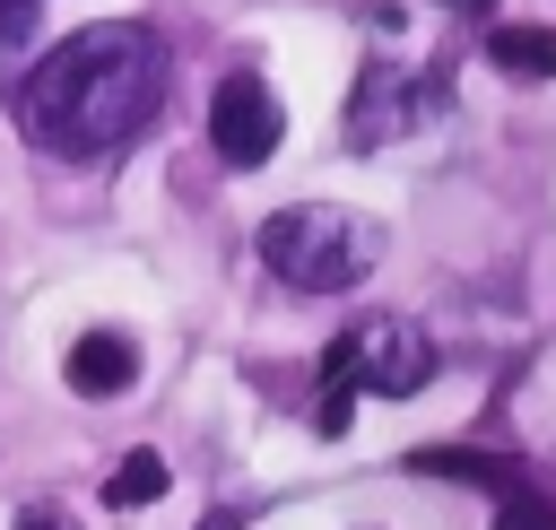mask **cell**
Listing matches in <instances>:
<instances>
[{
    "label": "cell",
    "instance_id": "8",
    "mask_svg": "<svg viewBox=\"0 0 556 530\" xmlns=\"http://www.w3.org/2000/svg\"><path fill=\"white\" fill-rule=\"evenodd\" d=\"M486 61L513 70V78H556V26H495Z\"/></svg>",
    "mask_w": 556,
    "mask_h": 530
},
{
    "label": "cell",
    "instance_id": "2",
    "mask_svg": "<svg viewBox=\"0 0 556 530\" xmlns=\"http://www.w3.org/2000/svg\"><path fill=\"white\" fill-rule=\"evenodd\" d=\"M252 252H261V269L287 278L295 295H348L356 278H374V261H382V226L356 217V209H339V200H295V209L261 217Z\"/></svg>",
    "mask_w": 556,
    "mask_h": 530
},
{
    "label": "cell",
    "instance_id": "15",
    "mask_svg": "<svg viewBox=\"0 0 556 530\" xmlns=\"http://www.w3.org/2000/svg\"><path fill=\"white\" fill-rule=\"evenodd\" d=\"M443 9H486V0H443Z\"/></svg>",
    "mask_w": 556,
    "mask_h": 530
},
{
    "label": "cell",
    "instance_id": "6",
    "mask_svg": "<svg viewBox=\"0 0 556 530\" xmlns=\"http://www.w3.org/2000/svg\"><path fill=\"white\" fill-rule=\"evenodd\" d=\"M408 478H452V487H521L513 452H478V443H417Z\"/></svg>",
    "mask_w": 556,
    "mask_h": 530
},
{
    "label": "cell",
    "instance_id": "9",
    "mask_svg": "<svg viewBox=\"0 0 556 530\" xmlns=\"http://www.w3.org/2000/svg\"><path fill=\"white\" fill-rule=\"evenodd\" d=\"M165 487H174V478H165V460H156V452H122V460H113V478H104V504H113V513H139V504H156Z\"/></svg>",
    "mask_w": 556,
    "mask_h": 530
},
{
    "label": "cell",
    "instance_id": "1",
    "mask_svg": "<svg viewBox=\"0 0 556 530\" xmlns=\"http://www.w3.org/2000/svg\"><path fill=\"white\" fill-rule=\"evenodd\" d=\"M165 78H174V61H165L156 26L104 17V26H78L70 43H52V52L26 70L17 122H26V139H35L43 156L96 165V156L130 148V139L156 122Z\"/></svg>",
    "mask_w": 556,
    "mask_h": 530
},
{
    "label": "cell",
    "instance_id": "10",
    "mask_svg": "<svg viewBox=\"0 0 556 530\" xmlns=\"http://www.w3.org/2000/svg\"><path fill=\"white\" fill-rule=\"evenodd\" d=\"M495 530H556V495L539 487H504V521Z\"/></svg>",
    "mask_w": 556,
    "mask_h": 530
},
{
    "label": "cell",
    "instance_id": "4",
    "mask_svg": "<svg viewBox=\"0 0 556 530\" xmlns=\"http://www.w3.org/2000/svg\"><path fill=\"white\" fill-rule=\"evenodd\" d=\"M434 104H443V78H417L408 61H365L356 70V96H348V148L365 156V148L417 130Z\"/></svg>",
    "mask_w": 556,
    "mask_h": 530
},
{
    "label": "cell",
    "instance_id": "14",
    "mask_svg": "<svg viewBox=\"0 0 556 530\" xmlns=\"http://www.w3.org/2000/svg\"><path fill=\"white\" fill-rule=\"evenodd\" d=\"M200 530H243V504H217V513H208Z\"/></svg>",
    "mask_w": 556,
    "mask_h": 530
},
{
    "label": "cell",
    "instance_id": "5",
    "mask_svg": "<svg viewBox=\"0 0 556 530\" xmlns=\"http://www.w3.org/2000/svg\"><path fill=\"white\" fill-rule=\"evenodd\" d=\"M278 130H287V113H278V96H269V78H261V70H226L217 96H208V148H217L235 174H252V165L278 156Z\"/></svg>",
    "mask_w": 556,
    "mask_h": 530
},
{
    "label": "cell",
    "instance_id": "13",
    "mask_svg": "<svg viewBox=\"0 0 556 530\" xmlns=\"http://www.w3.org/2000/svg\"><path fill=\"white\" fill-rule=\"evenodd\" d=\"M17 530H78V521H70L61 504H26V513H17Z\"/></svg>",
    "mask_w": 556,
    "mask_h": 530
},
{
    "label": "cell",
    "instance_id": "7",
    "mask_svg": "<svg viewBox=\"0 0 556 530\" xmlns=\"http://www.w3.org/2000/svg\"><path fill=\"white\" fill-rule=\"evenodd\" d=\"M130 374H139V348H130L122 330H87V339H70V391L113 400V391H130Z\"/></svg>",
    "mask_w": 556,
    "mask_h": 530
},
{
    "label": "cell",
    "instance_id": "11",
    "mask_svg": "<svg viewBox=\"0 0 556 530\" xmlns=\"http://www.w3.org/2000/svg\"><path fill=\"white\" fill-rule=\"evenodd\" d=\"M35 17H43V0H0V61H17V52H26Z\"/></svg>",
    "mask_w": 556,
    "mask_h": 530
},
{
    "label": "cell",
    "instance_id": "3",
    "mask_svg": "<svg viewBox=\"0 0 556 530\" xmlns=\"http://www.w3.org/2000/svg\"><path fill=\"white\" fill-rule=\"evenodd\" d=\"M434 374H443V356H434V339H426L408 313H365V321H348V330L321 348V382L382 391V400H417Z\"/></svg>",
    "mask_w": 556,
    "mask_h": 530
},
{
    "label": "cell",
    "instance_id": "12",
    "mask_svg": "<svg viewBox=\"0 0 556 530\" xmlns=\"http://www.w3.org/2000/svg\"><path fill=\"white\" fill-rule=\"evenodd\" d=\"M348 400H356L348 382H321V408H313V434H348V417H356Z\"/></svg>",
    "mask_w": 556,
    "mask_h": 530
}]
</instances>
